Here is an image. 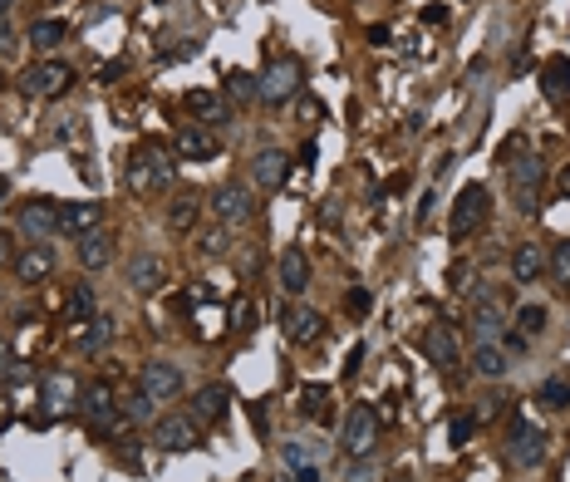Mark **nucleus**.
Here are the masks:
<instances>
[{"label":"nucleus","mask_w":570,"mask_h":482,"mask_svg":"<svg viewBox=\"0 0 570 482\" xmlns=\"http://www.w3.org/2000/svg\"><path fill=\"white\" fill-rule=\"evenodd\" d=\"M487 212H492V193H487L482 183L463 187L457 202H453V212H447V236H453V241H467V236L487 222Z\"/></svg>","instance_id":"1"},{"label":"nucleus","mask_w":570,"mask_h":482,"mask_svg":"<svg viewBox=\"0 0 570 482\" xmlns=\"http://www.w3.org/2000/svg\"><path fill=\"white\" fill-rule=\"evenodd\" d=\"M374 443H379V408L354 404V408L344 414V433H339V448H344L349 458H369Z\"/></svg>","instance_id":"2"},{"label":"nucleus","mask_w":570,"mask_h":482,"mask_svg":"<svg viewBox=\"0 0 570 482\" xmlns=\"http://www.w3.org/2000/svg\"><path fill=\"white\" fill-rule=\"evenodd\" d=\"M79 414H84V423L99 433H114L118 423H123V404H118V394L108 384H89L84 394H79Z\"/></svg>","instance_id":"3"},{"label":"nucleus","mask_w":570,"mask_h":482,"mask_svg":"<svg viewBox=\"0 0 570 482\" xmlns=\"http://www.w3.org/2000/svg\"><path fill=\"white\" fill-rule=\"evenodd\" d=\"M472 330H477V344H496V340H502V335L511 330L507 300L492 296V290H482V296L472 300Z\"/></svg>","instance_id":"4"},{"label":"nucleus","mask_w":570,"mask_h":482,"mask_svg":"<svg viewBox=\"0 0 570 482\" xmlns=\"http://www.w3.org/2000/svg\"><path fill=\"white\" fill-rule=\"evenodd\" d=\"M178 172V162L168 158V153H158V148H143V153H133L128 158V187L133 193H153V187H162Z\"/></svg>","instance_id":"5"},{"label":"nucleus","mask_w":570,"mask_h":482,"mask_svg":"<svg viewBox=\"0 0 570 482\" xmlns=\"http://www.w3.org/2000/svg\"><path fill=\"white\" fill-rule=\"evenodd\" d=\"M541 183H546V162L541 158L511 162V197H517V212H526V217L541 212Z\"/></svg>","instance_id":"6"},{"label":"nucleus","mask_w":570,"mask_h":482,"mask_svg":"<svg viewBox=\"0 0 570 482\" xmlns=\"http://www.w3.org/2000/svg\"><path fill=\"white\" fill-rule=\"evenodd\" d=\"M15 226H20V236L30 247H40V241H50V236L59 232V202L35 197V202H25L20 212H15Z\"/></svg>","instance_id":"7"},{"label":"nucleus","mask_w":570,"mask_h":482,"mask_svg":"<svg viewBox=\"0 0 570 482\" xmlns=\"http://www.w3.org/2000/svg\"><path fill=\"white\" fill-rule=\"evenodd\" d=\"M69 84H75V69L64 65V59H40V65H30L20 75V89H25V94H35V99H54V94H64Z\"/></svg>","instance_id":"8"},{"label":"nucleus","mask_w":570,"mask_h":482,"mask_svg":"<svg viewBox=\"0 0 570 482\" xmlns=\"http://www.w3.org/2000/svg\"><path fill=\"white\" fill-rule=\"evenodd\" d=\"M153 443H158L162 453H192L202 443V423L192 414H168V418H158Z\"/></svg>","instance_id":"9"},{"label":"nucleus","mask_w":570,"mask_h":482,"mask_svg":"<svg viewBox=\"0 0 570 482\" xmlns=\"http://www.w3.org/2000/svg\"><path fill=\"white\" fill-rule=\"evenodd\" d=\"M418 344H423V354H428V365H433L438 375H453L457 360H463V344H457V335L447 330V325H428Z\"/></svg>","instance_id":"10"},{"label":"nucleus","mask_w":570,"mask_h":482,"mask_svg":"<svg viewBox=\"0 0 570 482\" xmlns=\"http://www.w3.org/2000/svg\"><path fill=\"white\" fill-rule=\"evenodd\" d=\"M296 89H300V65L296 59H271V69L261 75V99L265 104L281 108L285 99H296Z\"/></svg>","instance_id":"11"},{"label":"nucleus","mask_w":570,"mask_h":482,"mask_svg":"<svg viewBox=\"0 0 570 482\" xmlns=\"http://www.w3.org/2000/svg\"><path fill=\"white\" fill-rule=\"evenodd\" d=\"M211 212L222 217L226 226H241V222L256 217V197L246 193V187H236V183H222L217 193H211Z\"/></svg>","instance_id":"12"},{"label":"nucleus","mask_w":570,"mask_h":482,"mask_svg":"<svg viewBox=\"0 0 570 482\" xmlns=\"http://www.w3.org/2000/svg\"><path fill=\"white\" fill-rule=\"evenodd\" d=\"M162 286H168V261L162 257L143 251V257L128 261V290H133V296H158Z\"/></svg>","instance_id":"13"},{"label":"nucleus","mask_w":570,"mask_h":482,"mask_svg":"<svg viewBox=\"0 0 570 482\" xmlns=\"http://www.w3.org/2000/svg\"><path fill=\"white\" fill-rule=\"evenodd\" d=\"M546 433L536 429V423H531V418H517V423H511V458L521 462V468H541V462H546Z\"/></svg>","instance_id":"14"},{"label":"nucleus","mask_w":570,"mask_h":482,"mask_svg":"<svg viewBox=\"0 0 570 482\" xmlns=\"http://www.w3.org/2000/svg\"><path fill=\"white\" fill-rule=\"evenodd\" d=\"M281 335L290 344H315L325 335V315L310 305H290V311H281Z\"/></svg>","instance_id":"15"},{"label":"nucleus","mask_w":570,"mask_h":482,"mask_svg":"<svg viewBox=\"0 0 570 482\" xmlns=\"http://www.w3.org/2000/svg\"><path fill=\"white\" fill-rule=\"evenodd\" d=\"M15 281H25V286H40V281L54 276V247L50 241H40V247H25L20 257H15Z\"/></svg>","instance_id":"16"},{"label":"nucleus","mask_w":570,"mask_h":482,"mask_svg":"<svg viewBox=\"0 0 570 482\" xmlns=\"http://www.w3.org/2000/svg\"><path fill=\"white\" fill-rule=\"evenodd\" d=\"M75 399H79L75 375H44V384H40V404H44V414H50V418H64L69 408H75Z\"/></svg>","instance_id":"17"},{"label":"nucleus","mask_w":570,"mask_h":482,"mask_svg":"<svg viewBox=\"0 0 570 482\" xmlns=\"http://www.w3.org/2000/svg\"><path fill=\"white\" fill-rule=\"evenodd\" d=\"M143 389H148L153 399H178L182 394V369L178 365H168V360H148L143 365Z\"/></svg>","instance_id":"18"},{"label":"nucleus","mask_w":570,"mask_h":482,"mask_svg":"<svg viewBox=\"0 0 570 482\" xmlns=\"http://www.w3.org/2000/svg\"><path fill=\"white\" fill-rule=\"evenodd\" d=\"M275 276H281V290L285 296H300L310 286V257L300 247H285L281 261H275Z\"/></svg>","instance_id":"19"},{"label":"nucleus","mask_w":570,"mask_h":482,"mask_svg":"<svg viewBox=\"0 0 570 482\" xmlns=\"http://www.w3.org/2000/svg\"><path fill=\"white\" fill-rule=\"evenodd\" d=\"M226 408H232V389L226 384H202L197 399H192V418L197 423H222Z\"/></svg>","instance_id":"20"},{"label":"nucleus","mask_w":570,"mask_h":482,"mask_svg":"<svg viewBox=\"0 0 570 482\" xmlns=\"http://www.w3.org/2000/svg\"><path fill=\"white\" fill-rule=\"evenodd\" d=\"M99 222H104V207L99 202H59V232L89 236V232H99Z\"/></svg>","instance_id":"21"},{"label":"nucleus","mask_w":570,"mask_h":482,"mask_svg":"<svg viewBox=\"0 0 570 482\" xmlns=\"http://www.w3.org/2000/svg\"><path fill=\"white\" fill-rule=\"evenodd\" d=\"M550 266V257L536 247V241H521L517 251H511V281H521V286H531V281H541Z\"/></svg>","instance_id":"22"},{"label":"nucleus","mask_w":570,"mask_h":482,"mask_svg":"<svg viewBox=\"0 0 570 482\" xmlns=\"http://www.w3.org/2000/svg\"><path fill=\"white\" fill-rule=\"evenodd\" d=\"M251 178L261 187H285V178H290V158H285L281 148H265V153H256V162H251Z\"/></svg>","instance_id":"23"},{"label":"nucleus","mask_w":570,"mask_h":482,"mask_svg":"<svg viewBox=\"0 0 570 482\" xmlns=\"http://www.w3.org/2000/svg\"><path fill=\"white\" fill-rule=\"evenodd\" d=\"M541 94H546L550 104L570 99V59L566 54H550L546 65H541Z\"/></svg>","instance_id":"24"},{"label":"nucleus","mask_w":570,"mask_h":482,"mask_svg":"<svg viewBox=\"0 0 570 482\" xmlns=\"http://www.w3.org/2000/svg\"><path fill=\"white\" fill-rule=\"evenodd\" d=\"M108 261H114V236H108V232L79 236V266H84V271H104Z\"/></svg>","instance_id":"25"},{"label":"nucleus","mask_w":570,"mask_h":482,"mask_svg":"<svg viewBox=\"0 0 570 482\" xmlns=\"http://www.w3.org/2000/svg\"><path fill=\"white\" fill-rule=\"evenodd\" d=\"M172 148H178V158H187V162H207L211 153H217V138H211L207 129H178Z\"/></svg>","instance_id":"26"},{"label":"nucleus","mask_w":570,"mask_h":482,"mask_svg":"<svg viewBox=\"0 0 570 482\" xmlns=\"http://www.w3.org/2000/svg\"><path fill=\"white\" fill-rule=\"evenodd\" d=\"M472 369H477V375H487V379H502L511 369V354L502 350V344H477V350H472Z\"/></svg>","instance_id":"27"},{"label":"nucleus","mask_w":570,"mask_h":482,"mask_svg":"<svg viewBox=\"0 0 570 482\" xmlns=\"http://www.w3.org/2000/svg\"><path fill=\"white\" fill-rule=\"evenodd\" d=\"M187 108H192V114H202L207 123H217V129H222V123H232V108L211 94V89H192V94H187Z\"/></svg>","instance_id":"28"},{"label":"nucleus","mask_w":570,"mask_h":482,"mask_svg":"<svg viewBox=\"0 0 570 482\" xmlns=\"http://www.w3.org/2000/svg\"><path fill=\"white\" fill-rule=\"evenodd\" d=\"M197 212H202V197L182 193L178 202H168V232H192V226H197Z\"/></svg>","instance_id":"29"},{"label":"nucleus","mask_w":570,"mask_h":482,"mask_svg":"<svg viewBox=\"0 0 570 482\" xmlns=\"http://www.w3.org/2000/svg\"><path fill=\"white\" fill-rule=\"evenodd\" d=\"M64 35H69V30H64V20H35V25H30V35H25V40H30V50L50 54L54 44L64 40Z\"/></svg>","instance_id":"30"},{"label":"nucleus","mask_w":570,"mask_h":482,"mask_svg":"<svg viewBox=\"0 0 570 482\" xmlns=\"http://www.w3.org/2000/svg\"><path fill=\"white\" fill-rule=\"evenodd\" d=\"M300 414H305L310 423H320V418L329 414V389L325 384H305V389H300Z\"/></svg>","instance_id":"31"},{"label":"nucleus","mask_w":570,"mask_h":482,"mask_svg":"<svg viewBox=\"0 0 570 482\" xmlns=\"http://www.w3.org/2000/svg\"><path fill=\"white\" fill-rule=\"evenodd\" d=\"M536 399H541V404H546V408H556V414H566V408H570V379L550 375L546 384L536 389Z\"/></svg>","instance_id":"32"},{"label":"nucleus","mask_w":570,"mask_h":482,"mask_svg":"<svg viewBox=\"0 0 570 482\" xmlns=\"http://www.w3.org/2000/svg\"><path fill=\"white\" fill-rule=\"evenodd\" d=\"M108 340H114V320H108V315H94V320H89V330H84V340H79V344H84V354H99Z\"/></svg>","instance_id":"33"},{"label":"nucleus","mask_w":570,"mask_h":482,"mask_svg":"<svg viewBox=\"0 0 570 482\" xmlns=\"http://www.w3.org/2000/svg\"><path fill=\"white\" fill-rule=\"evenodd\" d=\"M69 320H94V286L89 281H79L69 290Z\"/></svg>","instance_id":"34"},{"label":"nucleus","mask_w":570,"mask_h":482,"mask_svg":"<svg viewBox=\"0 0 570 482\" xmlns=\"http://www.w3.org/2000/svg\"><path fill=\"white\" fill-rule=\"evenodd\" d=\"M226 94L241 99V104H251V99H261V79H251V75H241V69H232V75H226Z\"/></svg>","instance_id":"35"},{"label":"nucleus","mask_w":570,"mask_h":482,"mask_svg":"<svg viewBox=\"0 0 570 482\" xmlns=\"http://www.w3.org/2000/svg\"><path fill=\"white\" fill-rule=\"evenodd\" d=\"M511 320H517V330L531 340V335H541L550 325V315H546V305H521V315H511Z\"/></svg>","instance_id":"36"},{"label":"nucleus","mask_w":570,"mask_h":482,"mask_svg":"<svg viewBox=\"0 0 570 482\" xmlns=\"http://www.w3.org/2000/svg\"><path fill=\"white\" fill-rule=\"evenodd\" d=\"M118 404H123V414H128V418H153V408H158V399H153L148 389L138 384L133 394H123V399H118Z\"/></svg>","instance_id":"37"},{"label":"nucleus","mask_w":570,"mask_h":482,"mask_svg":"<svg viewBox=\"0 0 570 482\" xmlns=\"http://www.w3.org/2000/svg\"><path fill=\"white\" fill-rule=\"evenodd\" d=\"M477 433V414H457L453 418V429H447V439H453V448H467Z\"/></svg>","instance_id":"38"},{"label":"nucleus","mask_w":570,"mask_h":482,"mask_svg":"<svg viewBox=\"0 0 570 482\" xmlns=\"http://www.w3.org/2000/svg\"><path fill=\"white\" fill-rule=\"evenodd\" d=\"M550 276H556V286H570V241L550 251Z\"/></svg>","instance_id":"39"},{"label":"nucleus","mask_w":570,"mask_h":482,"mask_svg":"<svg viewBox=\"0 0 570 482\" xmlns=\"http://www.w3.org/2000/svg\"><path fill=\"white\" fill-rule=\"evenodd\" d=\"M447 20H453V5H443V0L423 5V25H447Z\"/></svg>","instance_id":"40"},{"label":"nucleus","mask_w":570,"mask_h":482,"mask_svg":"<svg viewBox=\"0 0 570 482\" xmlns=\"http://www.w3.org/2000/svg\"><path fill=\"white\" fill-rule=\"evenodd\" d=\"M197 251H202V257H222V251H226V232H207L197 241Z\"/></svg>","instance_id":"41"},{"label":"nucleus","mask_w":570,"mask_h":482,"mask_svg":"<svg viewBox=\"0 0 570 482\" xmlns=\"http://www.w3.org/2000/svg\"><path fill=\"white\" fill-rule=\"evenodd\" d=\"M344 305H349V311H354V315H369L374 296H369V290H349V296H344Z\"/></svg>","instance_id":"42"},{"label":"nucleus","mask_w":570,"mask_h":482,"mask_svg":"<svg viewBox=\"0 0 570 482\" xmlns=\"http://www.w3.org/2000/svg\"><path fill=\"white\" fill-rule=\"evenodd\" d=\"M374 478H379V472H374V468H369V462H364V458H354V468L344 472V482H374Z\"/></svg>","instance_id":"43"},{"label":"nucleus","mask_w":570,"mask_h":482,"mask_svg":"<svg viewBox=\"0 0 570 482\" xmlns=\"http://www.w3.org/2000/svg\"><path fill=\"white\" fill-rule=\"evenodd\" d=\"M502 350H507V354H526V335L507 330V335H502Z\"/></svg>","instance_id":"44"},{"label":"nucleus","mask_w":570,"mask_h":482,"mask_svg":"<svg viewBox=\"0 0 570 482\" xmlns=\"http://www.w3.org/2000/svg\"><path fill=\"white\" fill-rule=\"evenodd\" d=\"M15 50V25H11V15L0 20V54H11Z\"/></svg>","instance_id":"45"},{"label":"nucleus","mask_w":570,"mask_h":482,"mask_svg":"<svg viewBox=\"0 0 570 482\" xmlns=\"http://www.w3.org/2000/svg\"><path fill=\"white\" fill-rule=\"evenodd\" d=\"M364 354H369L364 344H354V350H349V360H344V379H354V375H360V360H364Z\"/></svg>","instance_id":"46"},{"label":"nucleus","mask_w":570,"mask_h":482,"mask_svg":"<svg viewBox=\"0 0 570 482\" xmlns=\"http://www.w3.org/2000/svg\"><path fill=\"white\" fill-rule=\"evenodd\" d=\"M15 257H20V251L11 247V236L0 232V271H5V266H15Z\"/></svg>","instance_id":"47"},{"label":"nucleus","mask_w":570,"mask_h":482,"mask_svg":"<svg viewBox=\"0 0 570 482\" xmlns=\"http://www.w3.org/2000/svg\"><path fill=\"white\" fill-rule=\"evenodd\" d=\"M467 276H472V271H467V261H457V266L447 271V286H453V290H463V286H467Z\"/></svg>","instance_id":"48"},{"label":"nucleus","mask_w":570,"mask_h":482,"mask_svg":"<svg viewBox=\"0 0 570 482\" xmlns=\"http://www.w3.org/2000/svg\"><path fill=\"white\" fill-rule=\"evenodd\" d=\"M496 414H502V394H487V404L477 408V418H496Z\"/></svg>","instance_id":"49"},{"label":"nucleus","mask_w":570,"mask_h":482,"mask_svg":"<svg viewBox=\"0 0 570 482\" xmlns=\"http://www.w3.org/2000/svg\"><path fill=\"white\" fill-rule=\"evenodd\" d=\"M5 379H11V384H30L35 369H30V365H11V375H5Z\"/></svg>","instance_id":"50"},{"label":"nucleus","mask_w":570,"mask_h":482,"mask_svg":"<svg viewBox=\"0 0 570 482\" xmlns=\"http://www.w3.org/2000/svg\"><path fill=\"white\" fill-rule=\"evenodd\" d=\"M369 40H374V44H389L393 30H389V25H369Z\"/></svg>","instance_id":"51"},{"label":"nucleus","mask_w":570,"mask_h":482,"mask_svg":"<svg viewBox=\"0 0 570 482\" xmlns=\"http://www.w3.org/2000/svg\"><path fill=\"white\" fill-rule=\"evenodd\" d=\"M0 375H11V344L0 340Z\"/></svg>","instance_id":"52"},{"label":"nucleus","mask_w":570,"mask_h":482,"mask_svg":"<svg viewBox=\"0 0 570 482\" xmlns=\"http://www.w3.org/2000/svg\"><path fill=\"white\" fill-rule=\"evenodd\" d=\"M556 187H560V193H566V197H570V168H560V178H556Z\"/></svg>","instance_id":"53"},{"label":"nucleus","mask_w":570,"mask_h":482,"mask_svg":"<svg viewBox=\"0 0 570 482\" xmlns=\"http://www.w3.org/2000/svg\"><path fill=\"white\" fill-rule=\"evenodd\" d=\"M5 197H11V183H5V178H0V202H5Z\"/></svg>","instance_id":"54"},{"label":"nucleus","mask_w":570,"mask_h":482,"mask_svg":"<svg viewBox=\"0 0 570 482\" xmlns=\"http://www.w3.org/2000/svg\"><path fill=\"white\" fill-rule=\"evenodd\" d=\"M5 15H11V0H0V20H5Z\"/></svg>","instance_id":"55"}]
</instances>
